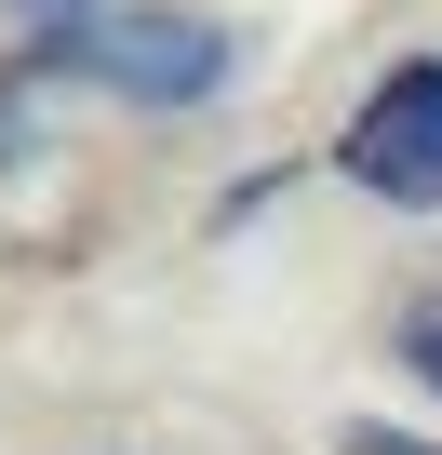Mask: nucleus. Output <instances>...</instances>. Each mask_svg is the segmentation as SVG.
<instances>
[{"instance_id":"nucleus-3","label":"nucleus","mask_w":442,"mask_h":455,"mask_svg":"<svg viewBox=\"0 0 442 455\" xmlns=\"http://www.w3.org/2000/svg\"><path fill=\"white\" fill-rule=\"evenodd\" d=\"M402 362H415V375L442 388V308H415V322H402Z\"/></svg>"},{"instance_id":"nucleus-1","label":"nucleus","mask_w":442,"mask_h":455,"mask_svg":"<svg viewBox=\"0 0 442 455\" xmlns=\"http://www.w3.org/2000/svg\"><path fill=\"white\" fill-rule=\"evenodd\" d=\"M349 188H375V201H402V214H442V54H415V68H389L375 94H362V121H349Z\"/></svg>"},{"instance_id":"nucleus-2","label":"nucleus","mask_w":442,"mask_h":455,"mask_svg":"<svg viewBox=\"0 0 442 455\" xmlns=\"http://www.w3.org/2000/svg\"><path fill=\"white\" fill-rule=\"evenodd\" d=\"M41 68H68V81H108V94H134V108H188V94H214L229 41H214L201 14H121V28H81V41H54Z\"/></svg>"},{"instance_id":"nucleus-4","label":"nucleus","mask_w":442,"mask_h":455,"mask_svg":"<svg viewBox=\"0 0 442 455\" xmlns=\"http://www.w3.org/2000/svg\"><path fill=\"white\" fill-rule=\"evenodd\" d=\"M349 455H429V442H402V428H349Z\"/></svg>"}]
</instances>
